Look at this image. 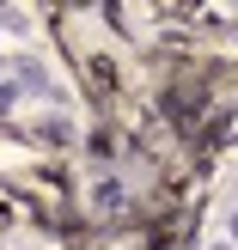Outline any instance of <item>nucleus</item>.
Returning <instances> with one entry per match:
<instances>
[{"label": "nucleus", "mask_w": 238, "mask_h": 250, "mask_svg": "<svg viewBox=\"0 0 238 250\" xmlns=\"http://www.w3.org/2000/svg\"><path fill=\"white\" fill-rule=\"evenodd\" d=\"M232 238H238V220H232Z\"/></svg>", "instance_id": "1"}]
</instances>
